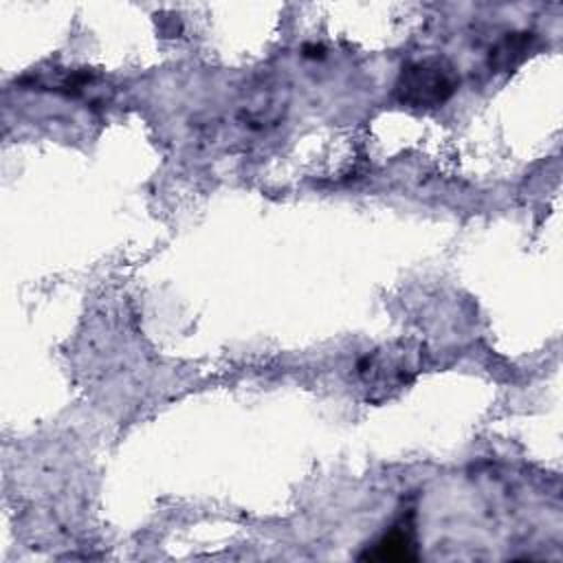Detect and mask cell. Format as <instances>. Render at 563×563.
Here are the masks:
<instances>
[{
	"label": "cell",
	"instance_id": "6da1fadb",
	"mask_svg": "<svg viewBox=\"0 0 563 563\" xmlns=\"http://www.w3.org/2000/svg\"><path fill=\"white\" fill-rule=\"evenodd\" d=\"M460 77L442 57H424L402 66L394 92L396 99L411 108H438L457 90Z\"/></svg>",
	"mask_w": 563,
	"mask_h": 563
},
{
	"label": "cell",
	"instance_id": "7a4b0ae2",
	"mask_svg": "<svg viewBox=\"0 0 563 563\" xmlns=\"http://www.w3.org/2000/svg\"><path fill=\"white\" fill-rule=\"evenodd\" d=\"M416 361L411 352L405 350H387L365 356L358 365V374L367 391H383L402 387L416 374Z\"/></svg>",
	"mask_w": 563,
	"mask_h": 563
},
{
	"label": "cell",
	"instance_id": "277c9868",
	"mask_svg": "<svg viewBox=\"0 0 563 563\" xmlns=\"http://www.w3.org/2000/svg\"><path fill=\"white\" fill-rule=\"evenodd\" d=\"M530 42L532 33H512L497 44V48L490 55V62L497 68H510L526 57V53L530 51Z\"/></svg>",
	"mask_w": 563,
	"mask_h": 563
},
{
	"label": "cell",
	"instance_id": "3957f363",
	"mask_svg": "<svg viewBox=\"0 0 563 563\" xmlns=\"http://www.w3.org/2000/svg\"><path fill=\"white\" fill-rule=\"evenodd\" d=\"M413 548L416 545H413L411 530L405 528V526H394L363 556L365 559H380V561H385V559H389V561H409V559H416Z\"/></svg>",
	"mask_w": 563,
	"mask_h": 563
}]
</instances>
